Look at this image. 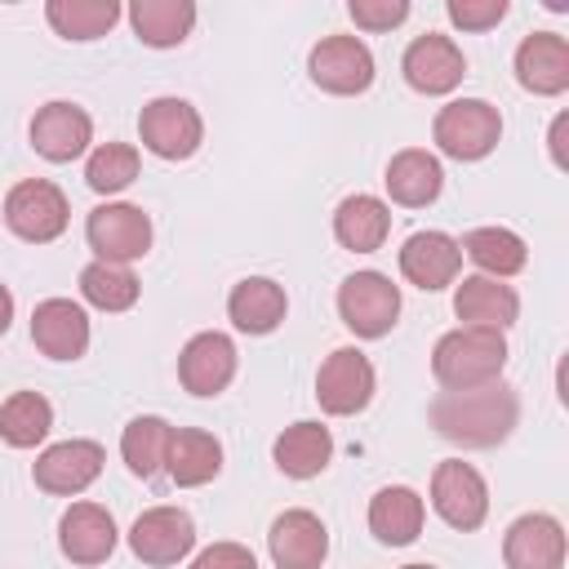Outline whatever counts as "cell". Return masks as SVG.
Listing matches in <instances>:
<instances>
[{"label": "cell", "mask_w": 569, "mask_h": 569, "mask_svg": "<svg viewBox=\"0 0 569 569\" xmlns=\"http://www.w3.org/2000/svg\"><path fill=\"white\" fill-rule=\"evenodd\" d=\"M431 427L436 436H445L449 445L462 449H493L502 445L516 422H520V400L516 391L498 378L485 387H467V391H440L431 400Z\"/></svg>", "instance_id": "6da1fadb"}, {"label": "cell", "mask_w": 569, "mask_h": 569, "mask_svg": "<svg viewBox=\"0 0 569 569\" xmlns=\"http://www.w3.org/2000/svg\"><path fill=\"white\" fill-rule=\"evenodd\" d=\"M507 369V338L498 329L458 325L431 347V373L445 391H467L498 382Z\"/></svg>", "instance_id": "7a4b0ae2"}, {"label": "cell", "mask_w": 569, "mask_h": 569, "mask_svg": "<svg viewBox=\"0 0 569 569\" xmlns=\"http://www.w3.org/2000/svg\"><path fill=\"white\" fill-rule=\"evenodd\" d=\"M431 138L449 160H485L502 138V116L485 98H453L436 111Z\"/></svg>", "instance_id": "3957f363"}, {"label": "cell", "mask_w": 569, "mask_h": 569, "mask_svg": "<svg viewBox=\"0 0 569 569\" xmlns=\"http://www.w3.org/2000/svg\"><path fill=\"white\" fill-rule=\"evenodd\" d=\"M67 222H71V204H67V196H62L58 182L27 178V182L9 187V196H4V227L18 240L49 244V240H58L67 231Z\"/></svg>", "instance_id": "277c9868"}, {"label": "cell", "mask_w": 569, "mask_h": 569, "mask_svg": "<svg viewBox=\"0 0 569 569\" xmlns=\"http://www.w3.org/2000/svg\"><path fill=\"white\" fill-rule=\"evenodd\" d=\"M338 316L356 338H382L396 329L400 289L382 271H356L338 284Z\"/></svg>", "instance_id": "5b68a950"}, {"label": "cell", "mask_w": 569, "mask_h": 569, "mask_svg": "<svg viewBox=\"0 0 569 569\" xmlns=\"http://www.w3.org/2000/svg\"><path fill=\"white\" fill-rule=\"evenodd\" d=\"M138 138L160 160H187L204 142V120L187 98H151L138 116Z\"/></svg>", "instance_id": "8992f818"}, {"label": "cell", "mask_w": 569, "mask_h": 569, "mask_svg": "<svg viewBox=\"0 0 569 569\" xmlns=\"http://www.w3.org/2000/svg\"><path fill=\"white\" fill-rule=\"evenodd\" d=\"M431 507L436 516L449 525V529H480L485 516H489V485L485 476L462 462V458H445L436 471H431Z\"/></svg>", "instance_id": "52a82bcc"}, {"label": "cell", "mask_w": 569, "mask_h": 569, "mask_svg": "<svg viewBox=\"0 0 569 569\" xmlns=\"http://www.w3.org/2000/svg\"><path fill=\"white\" fill-rule=\"evenodd\" d=\"M84 236H89V249L102 258V262H138L147 249H151V218L138 209V204H124V200H107L89 213L84 222Z\"/></svg>", "instance_id": "ba28073f"}, {"label": "cell", "mask_w": 569, "mask_h": 569, "mask_svg": "<svg viewBox=\"0 0 569 569\" xmlns=\"http://www.w3.org/2000/svg\"><path fill=\"white\" fill-rule=\"evenodd\" d=\"M373 387H378L373 365H369V356L356 351V347L329 351L325 365H320V373H316V400H320V409L333 413V418L360 413V409L373 400Z\"/></svg>", "instance_id": "9c48e42d"}, {"label": "cell", "mask_w": 569, "mask_h": 569, "mask_svg": "<svg viewBox=\"0 0 569 569\" xmlns=\"http://www.w3.org/2000/svg\"><path fill=\"white\" fill-rule=\"evenodd\" d=\"M307 71L325 93L351 98V93H365L373 84V53L360 36H325L307 53Z\"/></svg>", "instance_id": "30bf717a"}, {"label": "cell", "mask_w": 569, "mask_h": 569, "mask_svg": "<svg viewBox=\"0 0 569 569\" xmlns=\"http://www.w3.org/2000/svg\"><path fill=\"white\" fill-rule=\"evenodd\" d=\"M400 71H405V84H409L413 93L440 98V93H453V89L462 84L467 58H462V49H458L449 36L427 31V36H418V40L405 49Z\"/></svg>", "instance_id": "8fae6325"}, {"label": "cell", "mask_w": 569, "mask_h": 569, "mask_svg": "<svg viewBox=\"0 0 569 569\" xmlns=\"http://www.w3.org/2000/svg\"><path fill=\"white\" fill-rule=\"evenodd\" d=\"M27 133H31V147H36L44 160L71 164L76 156L89 151V142H93V120H89L84 107L67 102V98H53V102H44V107L31 116V129H27Z\"/></svg>", "instance_id": "7c38bea8"}, {"label": "cell", "mask_w": 569, "mask_h": 569, "mask_svg": "<svg viewBox=\"0 0 569 569\" xmlns=\"http://www.w3.org/2000/svg\"><path fill=\"white\" fill-rule=\"evenodd\" d=\"M129 547L142 565H178L182 556H191L196 547V520L182 507H151L133 520L129 529Z\"/></svg>", "instance_id": "4fadbf2b"}, {"label": "cell", "mask_w": 569, "mask_h": 569, "mask_svg": "<svg viewBox=\"0 0 569 569\" xmlns=\"http://www.w3.org/2000/svg\"><path fill=\"white\" fill-rule=\"evenodd\" d=\"M98 476H102V445L98 440H58L31 467V480L58 498L84 493Z\"/></svg>", "instance_id": "5bb4252c"}, {"label": "cell", "mask_w": 569, "mask_h": 569, "mask_svg": "<svg viewBox=\"0 0 569 569\" xmlns=\"http://www.w3.org/2000/svg\"><path fill=\"white\" fill-rule=\"evenodd\" d=\"M267 551H271L276 569H320L325 556H329V529L316 511L289 507L271 520Z\"/></svg>", "instance_id": "9a60e30c"}, {"label": "cell", "mask_w": 569, "mask_h": 569, "mask_svg": "<svg viewBox=\"0 0 569 569\" xmlns=\"http://www.w3.org/2000/svg\"><path fill=\"white\" fill-rule=\"evenodd\" d=\"M565 525L547 511H529L507 525L502 538V560L507 569H565Z\"/></svg>", "instance_id": "2e32d148"}, {"label": "cell", "mask_w": 569, "mask_h": 569, "mask_svg": "<svg viewBox=\"0 0 569 569\" xmlns=\"http://www.w3.org/2000/svg\"><path fill=\"white\" fill-rule=\"evenodd\" d=\"M462 271V249L449 231H413L405 244H400V276L413 284V289H449Z\"/></svg>", "instance_id": "e0dca14e"}, {"label": "cell", "mask_w": 569, "mask_h": 569, "mask_svg": "<svg viewBox=\"0 0 569 569\" xmlns=\"http://www.w3.org/2000/svg\"><path fill=\"white\" fill-rule=\"evenodd\" d=\"M31 342L49 360H80L89 351V316L71 298H44L31 311Z\"/></svg>", "instance_id": "ac0fdd59"}, {"label": "cell", "mask_w": 569, "mask_h": 569, "mask_svg": "<svg viewBox=\"0 0 569 569\" xmlns=\"http://www.w3.org/2000/svg\"><path fill=\"white\" fill-rule=\"evenodd\" d=\"M178 378L191 396H218L236 378V342L218 329L196 333L178 356Z\"/></svg>", "instance_id": "d6986e66"}, {"label": "cell", "mask_w": 569, "mask_h": 569, "mask_svg": "<svg viewBox=\"0 0 569 569\" xmlns=\"http://www.w3.org/2000/svg\"><path fill=\"white\" fill-rule=\"evenodd\" d=\"M116 520L98 502H71L58 520V547L71 565H102L116 551Z\"/></svg>", "instance_id": "ffe728a7"}, {"label": "cell", "mask_w": 569, "mask_h": 569, "mask_svg": "<svg viewBox=\"0 0 569 569\" xmlns=\"http://www.w3.org/2000/svg\"><path fill=\"white\" fill-rule=\"evenodd\" d=\"M516 80L538 98H556L569 89V40L556 31H533L516 49Z\"/></svg>", "instance_id": "44dd1931"}, {"label": "cell", "mask_w": 569, "mask_h": 569, "mask_svg": "<svg viewBox=\"0 0 569 569\" xmlns=\"http://www.w3.org/2000/svg\"><path fill=\"white\" fill-rule=\"evenodd\" d=\"M453 316L462 325H476V329H511L516 316H520V298L511 284L493 280V276H462L453 280Z\"/></svg>", "instance_id": "7402d4cb"}, {"label": "cell", "mask_w": 569, "mask_h": 569, "mask_svg": "<svg viewBox=\"0 0 569 569\" xmlns=\"http://www.w3.org/2000/svg\"><path fill=\"white\" fill-rule=\"evenodd\" d=\"M284 311H289L284 284H276L271 276H244L227 293V316L240 333H271L284 325Z\"/></svg>", "instance_id": "603a6c76"}, {"label": "cell", "mask_w": 569, "mask_h": 569, "mask_svg": "<svg viewBox=\"0 0 569 569\" xmlns=\"http://www.w3.org/2000/svg\"><path fill=\"white\" fill-rule=\"evenodd\" d=\"M422 516L427 507L409 485H387L369 498V533L387 547H409L422 533Z\"/></svg>", "instance_id": "cb8c5ba5"}, {"label": "cell", "mask_w": 569, "mask_h": 569, "mask_svg": "<svg viewBox=\"0 0 569 569\" xmlns=\"http://www.w3.org/2000/svg\"><path fill=\"white\" fill-rule=\"evenodd\" d=\"M382 182H387V196H391L396 204H405V209H422V204H431V200L440 196V187H445V169H440V160H436L431 151H422V147H405V151L391 156Z\"/></svg>", "instance_id": "d4e9b609"}, {"label": "cell", "mask_w": 569, "mask_h": 569, "mask_svg": "<svg viewBox=\"0 0 569 569\" xmlns=\"http://www.w3.org/2000/svg\"><path fill=\"white\" fill-rule=\"evenodd\" d=\"M333 236H338V244L351 249V253H373V249H382L387 236H391V209H387L378 196L356 191V196H347V200L333 209Z\"/></svg>", "instance_id": "484cf974"}, {"label": "cell", "mask_w": 569, "mask_h": 569, "mask_svg": "<svg viewBox=\"0 0 569 569\" xmlns=\"http://www.w3.org/2000/svg\"><path fill=\"white\" fill-rule=\"evenodd\" d=\"M164 471L178 489H196V485H209L218 471H222V445L218 436L200 431V427H178L173 440H169V458H164Z\"/></svg>", "instance_id": "4316f807"}, {"label": "cell", "mask_w": 569, "mask_h": 569, "mask_svg": "<svg viewBox=\"0 0 569 569\" xmlns=\"http://www.w3.org/2000/svg\"><path fill=\"white\" fill-rule=\"evenodd\" d=\"M271 458H276V467H280L284 476L311 480V476H320V471L329 467V458H333V436H329V427H320V422H293V427H284V431L276 436Z\"/></svg>", "instance_id": "83f0119b"}, {"label": "cell", "mask_w": 569, "mask_h": 569, "mask_svg": "<svg viewBox=\"0 0 569 569\" xmlns=\"http://www.w3.org/2000/svg\"><path fill=\"white\" fill-rule=\"evenodd\" d=\"M129 27L142 44L151 49H173L191 36L196 27V4L191 0H133L129 4Z\"/></svg>", "instance_id": "f1b7e54d"}, {"label": "cell", "mask_w": 569, "mask_h": 569, "mask_svg": "<svg viewBox=\"0 0 569 569\" xmlns=\"http://www.w3.org/2000/svg\"><path fill=\"white\" fill-rule=\"evenodd\" d=\"M458 249L480 267V276H493V280H507L529 262V249L511 227H476L458 240Z\"/></svg>", "instance_id": "f546056e"}, {"label": "cell", "mask_w": 569, "mask_h": 569, "mask_svg": "<svg viewBox=\"0 0 569 569\" xmlns=\"http://www.w3.org/2000/svg\"><path fill=\"white\" fill-rule=\"evenodd\" d=\"M169 440H173V427H169L164 418H156V413H142V418H133V422L120 431V458H124V467H129L133 476L151 480V476L164 471Z\"/></svg>", "instance_id": "4dcf8cb0"}, {"label": "cell", "mask_w": 569, "mask_h": 569, "mask_svg": "<svg viewBox=\"0 0 569 569\" xmlns=\"http://www.w3.org/2000/svg\"><path fill=\"white\" fill-rule=\"evenodd\" d=\"M44 18L62 40H98L120 22V0H49Z\"/></svg>", "instance_id": "1f68e13d"}, {"label": "cell", "mask_w": 569, "mask_h": 569, "mask_svg": "<svg viewBox=\"0 0 569 569\" xmlns=\"http://www.w3.org/2000/svg\"><path fill=\"white\" fill-rule=\"evenodd\" d=\"M53 431V405L40 391H13L0 405V440L13 449H36Z\"/></svg>", "instance_id": "d6a6232c"}, {"label": "cell", "mask_w": 569, "mask_h": 569, "mask_svg": "<svg viewBox=\"0 0 569 569\" xmlns=\"http://www.w3.org/2000/svg\"><path fill=\"white\" fill-rule=\"evenodd\" d=\"M80 293L84 302H93L98 311H129L138 302V276L120 262H89L80 271Z\"/></svg>", "instance_id": "836d02e7"}, {"label": "cell", "mask_w": 569, "mask_h": 569, "mask_svg": "<svg viewBox=\"0 0 569 569\" xmlns=\"http://www.w3.org/2000/svg\"><path fill=\"white\" fill-rule=\"evenodd\" d=\"M133 178H138V147H129V142H102V147H93V156L84 164V182L98 196H116Z\"/></svg>", "instance_id": "e575fe53"}, {"label": "cell", "mask_w": 569, "mask_h": 569, "mask_svg": "<svg viewBox=\"0 0 569 569\" xmlns=\"http://www.w3.org/2000/svg\"><path fill=\"white\" fill-rule=\"evenodd\" d=\"M347 13L360 31H391L409 18V0H351Z\"/></svg>", "instance_id": "d590c367"}, {"label": "cell", "mask_w": 569, "mask_h": 569, "mask_svg": "<svg viewBox=\"0 0 569 569\" xmlns=\"http://www.w3.org/2000/svg\"><path fill=\"white\" fill-rule=\"evenodd\" d=\"M445 13L458 31H489L507 18V0H449Z\"/></svg>", "instance_id": "8d00e7d4"}, {"label": "cell", "mask_w": 569, "mask_h": 569, "mask_svg": "<svg viewBox=\"0 0 569 569\" xmlns=\"http://www.w3.org/2000/svg\"><path fill=\"white\" fill-rule=\"evenodd\" d=\"M191 569H258V560L240 542H213L191 560Z\"/></svg>", "instance_id": "74e56055"}, {"label": "cell", "mask_w": 569, "mask_h": 569, "mask_svg": "<svg viewBox=\"0 0 569 569\" xmlns=\"http://www.w3.org/2000/svg\"><path fill=\"white\" fill-rule=\"evenodd\" d=\"M565 124H569V116L560 111V116L551 120V133H547V147H551V160H556V169H569V156H565Z\"/></svg>", "instance_id": "f35d334b"}, {"label": "cell", "mask_w": 569, "mask_h": 569, "mask_svg": "<svg viewBox=\"0 0 569 569\" xmlns=\"http://www.w3.org/2000/svg\"><path fill=\"white\" fill-rule=\"evenodd\" d=\"M9 325H13V293L0 284V333H9Z\"/></svg>", "instance_id": "ab89813d"}, {"label": "cell", "mask_w": 569, "mask_h": 569, "mask_svg": "<svg viewBox=\"0 0 569 569\" xmlns=\"http://www.w3.org/2000/svg\"><path fill=\"white\" fill-rule=\"evenodd\" d=\"M405 569H436V565H405Z\"/></svg>", "instance_id": "60d3db41"}]
</instances>
